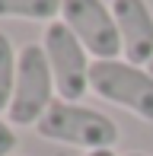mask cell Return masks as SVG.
I'll use <instances>...</instances> for the list:
<instances>
[{"label":"cell","instance_id":"277c9868","mask_svg":"<svg viewBox=\"0 0 153 156\" xmlns=\"http://www.w3.org/2000/svg\"><path fill=\"white\" fill-rule=\"evenodd\" d=\"M41 48H45L48 67L54 73L58 99L64 102H80L89 93V70H93V54L83 48V41L67 29L61 19L45 26L41 32Z\"/></svg>","mask_w":153,"mask_h":156},{"label":"cell","instance_id":"7c38bea8","mask_svg":"<svg viewBox=\"0 0 153 156\" xmlns=\"http://www.w3.org/2000/svg\"><path fill=\"white\" fill-rule=\"evenodd\" d=\"M147 70H150V73H153V61H150V64H147Z\"/></svg>","mask_w":153,"mask_h":156},{"label":"cell","instance_id":"52a82bcc","mask_svg":"<svg viewBox=\"0 0 153 156\" xmlns=\"http://www.w3.org/2000/svg\"><path fill=\"white\" fill-rule=\"evenodd\" d=\"M64 0H0V19H29V23H54L61 19Z\"/></svg>","mask_w":153,"mask_h":156},{"label":"cell","instance_id":"7a4b0ae2","mask_svg":"<svg viewBox=\"0 0 153 156\" xmlns=\"http://www.w3.org/2000/svg\"><path fill=\"white\" fill-rule=\"evenodd\" d=\"M58 102L54 73L48 67L41 41H29L19 48V67H16V86L6 108V121L13 127H35L51 105Z\"/></svg>","mask_w":153,"mask_h":156},{"label":"cell","instance_id":"8fae6325","mask_svg":"<svg viewBox=\"0 0 153 156\" xmlns=\"http://www.w3.org/2000/svg\"><path fill=\"white\" fill-rule=\"evenodd\" d=\"M124 156H150V153H141V150H134V153H124Z\"/></svg>","mask_w":153,"mask_h":156},{"label":"cell","instance_id":"3957f363","mask_svg":"<svg viewBox=\"0 0 153 156\" xmlns=\"http://www.w3.org/2000/svg\"><path fill=\"white\" fill-rule=\"evenodd\" d=\"M89 93H96L102 102L128 108L141 121L153 124V73L147 67H141V64H131L124 58L93 61Z\"/></svg>","mask_w":153,"mask_h":156},{"label":"cell","instance_id":"8992f818","mask_svg":"<svg viewBox=\"0 0 153 156\" xmlns=\"http://www.w3.org/2000/svg\"><path fill=\"white\" fill-rule=\"evenodd\" d=\"M121 35V58L147 67L153 61V10L147 0H112Z\"/></svg>","mask_w":153,"mask_h":156},{"label":"cell","instance_id":"5b68a950","mask_svg":"<svg viewBox=\"0 0 153 156\" xmlns=\"http://www.w3.org/2000/svg\"><path fill=\"white\" fill-rule=\"evenodd\" d=\"M61 23L83 41L93 61H115L121 58V35L112 3L105 0H64Z\"/></svg>","mask_w":153,"mask_h":156},{"label":"cell","instance_id":"9c48e42d","mask_svg":"<svg viewBox=\"0 0 153 156\" xmlns=\"http://www.w3.org/2000/svg\"><path fill=\"white\" fill-rule=\"evenodd\" d=\"M19 137H16V127L6 121V115H0V156H16Z\"/></svg>","mask_w":153,"mask_h":156},{"label":"cell","instance_id":"6da1fadb","mask_svg":"<svg viewBox=\"0 0 153 156\" xmlns=\"http://www.w3.org/2000/svg\"><path fill=\"white\" fill-rule=\"evenodd\" d=\"M35 134L51 144H64V147H76V150H115L118 137V124L105 112H96L83 102H58L41 115V121L35 124Z\"/></svg>","mask_w":153,"mask_h":156},{"label":"cell","instance_id":"30bf717a","mask_svg":"<svg viewBox=\"0 0 153 156\" xmlns=\"http://www.w3.org/2000/svg\"><path fill=\"white\" fill-rule=\"evenodd\" d=\"M83 156H118L115 150H89V153H83Z\"/></svg>","mask_w":153,"mask_h":156},{"label":"cell","instance_id":"ba28073f","mask_svg":"<svg viewBox=\"0 0 153 156\" xmlns=\"http://www.w3.org/2000/svg\"><path fill=\"white\" fill-rule=\"evenodd\" d=\"M16 67H19V51L13 48L10 35L0 32V112L6 115L13 99V86H16Z\"/></svg>","mask_w":153,"mask_h":156}]
</instances>
